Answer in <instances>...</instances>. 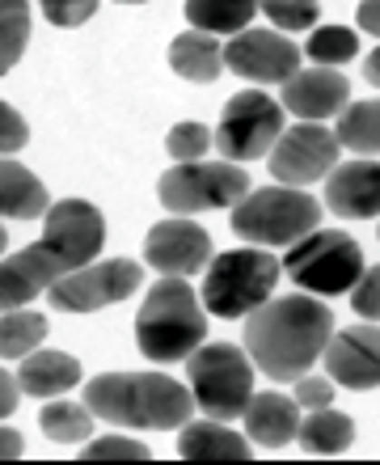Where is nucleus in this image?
<instances>
[{"mask_svg": "<svg viewBox=\"0 0 380 465\" xmlns=\"http://www.w3.org/2000/svg\"><path fill=\"white\" fill-rule=\"evenodd\" d=\"M106 242V221L85 199H63L47 212V229L22 254L0 258V313L30 305L38 292H51V283L68 271L93 262Z\"/></svg>", "mask_w": 380, "mask_h": 465, "instance_id": "f257e3e1", "label": "nucleus"}, {"mask_svg": "<svg viewBox=\"0 0 380 465\" xmlns=\"http://www.w3.org/2000/svg\"><path fill=\"white\" fill-rule=\"evenodd\" d=\"M334 313L313 296H279L246 313V351L270 381H296L321 360Z\"/></svg>", "mask_w": 380, "mask_h": 465, "instance_id": "f03ea898", "label": "nucleus"}, {"mask_svg": "<svg viewBox=\"0 0 380 465\" xmlns=\"http://www.w3.org/2000/svg\"><path fill=\"white\" fill-rule=\"evenodd\" d=\"M85 406L93 411V419L119 423V428L173 431L190 423L195 398L186 385L161 372H106V377L89 381Z\"/></svg>", "mask_w": 380, "mask_h": 465, "instance_id": "7ed1b4c3", "label": "nucleus"}, {"mask_svg": "<svg viewBox=\"0 0 380 465\" xmlns=\"http://www.w3.org/2000/svg\"><path fill=\"white\" fill-rule=\"evenodd\" d=\"M135 339L140 351L157 364L190 360V351L208 339V318L199 309L195 288L182 275H165L161 283H152L148 301L135 313Z\"/></svg>", "mask_w": 380, "mask_h": 465, "instance_id": "20e7f679", "label": "nucleus"}, {"mask_svg": "<svg viewBox=\"0 0 380 465\" xmlns=\"http://www.w3.org/2000/svg\"><path fill=\"white\" fill-rule=\"evenodd\" d=\"M321 224V203L296 186H262L233 203V229L258 245H292Z\"/></svg>", "mask_w": 380, "mask_h": 465, "instance_id": "39448f33", "label": "nucleus"}, {"mask_svg": "<svg viewBox=\"0 0 380 465\" xmlns=\"http://www.w3.org/2000/svg\"><path fill=\"white\" fill-rule=\"evenodd\" d=\"M279 271V258H270L267 250H229V254L211 258L199 296L216 318H246L275 292Z\"/></svg>", "mask_w": 380, "mask_h": 465, "instance_id": "423d86ee", "label": "nucleus"}, {"mask_svg": "<svg viewBox=\"0 0 380 465\" xmlns=\"http://www.w3.org/2000/svg\"><path fill=\"white\" fill-rule=\"evenodd\" d=\"M283 271L313 296H343L364 275V250L338 229H313L300 242H292V250L283 258Z\"/></svg>", "mask_w": 380, "mask_h": 465, "instance_id": "0eeeda50", "label": "nucleus"}, {"mask_svg": "<svg viewBox=\"0 0 380 465\" xmlns=\"http://www.w3.org/2000/svg\"><path fill=\"white\" fill-rule=\"evenodd\" d=\"M190 385H195V406L211 419H241L249 398H254V364L241 347L211 343L190 351Z\"/></svg>", "mask_w": 380, "mask_h": 465, "instance_id": "6e6552de", "label": "nucleus"}, {"mask_svg": "<svg viewBox=\"0 0 380 465\" xmlns=\"http://www.w3.org/2000/svg\"><path fill=\"white\" fill-rule=\"evenodd\" d=\"M283 135V106L275 98H267L262 89H241L229 98L220 114V132L216 144L229 161H258L267 157L275 140Z\"/></svg>", "mask_w": 380, "mask_h": 465, "instance_id": "1a4fd4ad", "label": "nucleus"}, {"mask_svg": "<svg viewBox=\"0 0 380 465\" xmlns=\"http://www.w3.org/2000/svg\"><path fill=\"white\" fill-rule=\"evenodd\" d=\"M249 191L246 170H237L229 161L220 165H199V161H178V170H170L161 178L157 195L161 203L178 216L190 212H211V208H229Z\"/></svg>", "mask_w": 380, "mask_h": 465, "instance_id": "9d476101", "label": "nucleus"}, {"mask_svg": "<svg viewBox=\"0 0 380 465\" xmlns=\"http://www.w3.org/2000/svg\"><path fill=\"white\" fill-rule=\"evenodd\" d=\"M144 271L127 262V258H111V262H85V267L68 271L63 280L51 283V305L63 313H93L114 301H123L140 288Z\"/></svg>", "mask_w": 380, "mask_h": 465, "instance_id": "9b49d317", "label": "nucleus"}, {"mask_svg": "<svg viewBox=\"0 0 380 465\" xmlns=\"http://www.w3.org/2000/svg\"><path fill=\"white\" fill-rule=\"evenodd\" d=\"M343 144L330 127L321 123H296L292 132H283L270 148V173L279 178L283 186H308L321 183L326 173L334 170Z\"/></svg>", "mask_w": 380, "mask_h": 465, "instance_id": "f8f14e48", "label": "nucleus"}, {"mask_svg": "<svg viewBox=\"0 0 380 465\" xmlns=\"http://www.w3.org/2000/svg\"><path fill=\"white\" fill-rule=\"evenodd\" d=\"M224 64L254 85H283L300 68V47L275 30H241L229 38Z\"/></svg>", "mask_w": 380, "mask_h": 465, "instance_id": "ddd939ff", "label": "nucleus"}, {"mask_svg": "<svg viewBox=\"0 0 380 465\" xmlns=\"http://www.w3.org/2000/svg\"><path fill=\"white\" fill-rule=\"evenodd\" d=\"M326 372L334 385L346 390H376L380 385V331L376 326H351L326 343Z\"/></svg>", "mask_w": 380, "mask_h": 465, "instance_id": "4468645a", "label": "nucleus"}, {"mask_svg": "<svg viewBox=\"0 0 380 465\" xmlns=\"http://www.w3.org/2000/svg\"><path fill=\"white\" fill-rule=\"evenodd\" d=\"M144 258L165 275H190L211 262V237L190 221H161L144 237Z\"/></svg>", "mask_w": 380, "mask_h": 465, "instance_id": "2eb2a0df", "label": "nucleus"}, {"mask_svg": "<svg viewBox=\"0 0 380 465\" xmlns=\"http://www.w3.org/2000/svg\"><path fill=\"white\" fill-rule=\"evenodd\" d=\"M326 208L343 221H368L380 216V161H351L334 165L326 178Z\"/></svg>", "mask_w": 380, "mask_h": 465, "instance_id": "dca6fc26", "label": "nucleus"}, {"mask_svg": "<svg viewBox=\"0 0 380 465\" xmlns=\"http://www.w3.org/2000/svg\"><path fill=\"white\" fill-rule=\"evenodd\" d=\"M351 98V85H346L343 73L334 68H308V73H292L283 81V106L292 114H300L305 123H317V119H330L338 114Z\"/></svg>", "mask_w": 380, "mask_h": 465, "instance_id": "f3484780", "label": "nucleus"}, {"mask_svg": "<svg viewBox=\"0 0 380 465\" xmlns=\"http://www.w3.org/2000/svg\"><path fill=\"white\" fill-rule=\"evenodd\" d=\"M241 419H246L249 440L267 444V449H283L296 436V428H300V406L270 390V393H254Z\"/></svg>", "mask_w": 380, "mask_h": 465, "instance_id": "a211bd4d", "label": "nucleus"}, {"mask_svg": "<svg viewBox=\"0 0 380 465\" xmlns=\"http://www.w3.org/2000/svg\"><path fill=\"white\" fill-rule=\"evenodd\" d=\"M81 381V364L63 351H30L22 355V372H17V390L30 398H55L68 393Z\"/></svg>", "mask_w": 380, "mask_h": 465, "instance_id": "6ab92c4d", "label": "nucleus"}, {"mask_svg": "<svg viewBox=\"0 0 380 465\" xmlns=\"http://www.w3.org/2000/svg\"><path fill=\"white\" fill-rule=\"evenodd\" d=\"M178 453L186 461H249V444L246 436L229 431V423L208 419V423H182Z\"/></svg>", "mask_w": 380, "mask_h": 465, "instance_id": "aec40b11", "label": "nucleus"}, {"mask_svg": "<svg viewBox=\"0 0 380 465\" xmlns=\"http://www.w3.org/2000/svg\"><path fill=\"white\" fill-rule=\"evenodd\" d=\"M47 208H51L47 186L38 183L30 170H22L17 161L0 157V216H9V221H38V216H47Z\"/></svg>", "mask_w": 380, "mask_h": 465, "instance_id": "412c9836", "label": "nucleus"}, {"mask_svg": "<svg viewBox=\"0 0 380 465\" xmlns=\"http://www.w3.org/2000/svg\"><path fill=\"white\" fill-rule=\"evenodd\" d=\"M296 440H300V449L313 453V457L346 453L351 440H356V423H351L346 415H338V411H330V406H321V411H313L308 419H300Z\"/></svg>", "mask_w": 380, "mask_h": 465, "instance_id": "4be33fe9", "label": "nucleus"}, {"mask_svg": "<svg viewBox=\"0 0 380 465\" xmlns=\"http://www.w3.org/2000/svg\"><path fill=\"white\" fill-rule=\"evenodd\" d=\"M170 64L178 76L195 81V85H208V81L220 76L224 47L211 35H178L170 47Z\"/></svg>", "mask_w": 380, "mask_h": 465, "instance_id": "5701e85b", "label": "nucleus"}, {"mask_svg": "<svg viewBox=\"0 0 380 465\" xmlns=\"http://www.w3.org/2000/svg\"><path fill=\"white\" fill-rule=\"evenodd\" d=\"M258 13V0H186V17L203 35H241Z\"/></svg>", "mask_w": 380, "mask_h": 465, "instance_id": "b1692460", "label": "nucleus"}, {"mask_svg": "<svg viewBox=\"0 0 380 465\" xmlns=\"http://www.w3.org/2000/svg\"><path fill=\"white\" fill-rule=\"evenodd\" d=\"M338 144L359 153V157H376L380 153V98L376 102H351L338 111Z\"/></svg>", "mask_w": 380, "mask_h": 465, "instance_id": "393cba45", "label": "nucleus"}, {"mask_svg": "<svg viewBox=\"0 0 380 465\" xmlns=\"http://www.w3.org/2000/svg\"><path fill=\"white\" fill-rule=\"evenodd\" d=\"M47 339V318L34 309H5L0 313V360H22Z\"/></svg>", "mask_w": 380, "mask_h": 465, "instance_id": "a878e982", "label": "nucleus"}, {"mask_svg": "<svg viewBox=\"0 0 380 465\" xmlns=\"http://www.w3.org/2000/svg\"><path fill=\"white\" fill-rule=\"evenodd\" d=\"M38 428L47 431L51 440H60V444L89 440V428H93V411H89L85 402H51V406H43V415H38Z\"/></svg>", "mask_w": 380, "mask_h": 465, "instance_id": "bb28decb", "label": "nucleus"}, {"mask_svg": "<svg viewBox=\"0 0 380 465\" xmlns=\"http://www.w3.org/2000/svg\"><path fill=\"white\" fill-rule=\"evenodd\" d=\"M30 38V5L25 0H0V76L22 60Z\"/></svg>", "mask_w": 380, "mask_h": 465, "instance_id": "cd10ccee", "label": "nucleus"}, {"mask_svg": "<svg viewBox=\"0 0 380 465\" xmlns=\"http://www.w3.org/2000/svg\"><path fill=\"white\" fill-rule=\"evenodd\" d=\"M308 60H317L321 68H334V64H346L359 55V38L346 30V25H321L317 35L308 38Z\"/></svg>", "mask_w": 380, "mask_h": 465, "instance_id": "c85d7f7f", "label": "nucleus"}, {"mask_svg": "<svg viewBox=\"0 0 380 465\" xmlns=\"http://www.w3.org/2000/svg\"><path fill=\"white\" fill-rule=\"evenodd\" d=\"M258 5L279 30H313L317 25V0H258Z\"/></svg>", "mask_w": 380, "mask_h": 465, "instance_id": "c756f323", "label": "nucleus"}, {"mask_svg": "<svg viewBox=\"0 0 380 465\" xmlns=\"http://www.w3.org/2000/svg\"><path fill=\"white\" fill-rule=\"evenodd\" d=\"M165 148H170L173 161H199L211 148V132L203 123H178V127L165 135Z\"/></svg>", "mask_w": 380, "mask_h": 465, "instance_id": "7c9ffc66", "label": "nucleus"}, {"mask_svg": "<svg viewBox=\"0 0 380 465\" xmlns=\"http://www.w3.org/2000/svg\"><path fill=\"white\" fill-rule=\"evenodd\" d=\"M85 461H148V449L135 440H123V436H106V440H93L85 449Z\"/></svg>", "mask_w": 380, "mask_h": 465, "instance_id": "2f4dec72", "label": "nucleus"}, {"mask_svg": "<svg viewBox=\"0 0 380 465\" xmlns=\"http://www.w3.org/2000/svg\"><path fill=\"white\" fill-rule=\"evenodd\" d=\"M51 25H81L98 13V0H38Z\"/></svg>", "mask_w": 380, "mask_h": 465, "instance_id": "473e14b6", "label": "nucleus"}, {"mask_svg": "<svg viewBox=\"0 0 380 465\" xmlns=\"http://www.w3.org/2000/svg\"><path fill=\"white\" fill-rule=\"evenodd\" d=\"M356 292V301H351V309H356L359 318H368V322H380V267L364 271L359 275V283L351 288Z\"/></svg>", "mask_w": 380, "mask_h": 465, "instance_id": "72a5a7b5", "label": "nucleus"}, {"mask_svg": "<svg viewBox=\"0 0 380 465\" xmlns=\"http://www.w3.org/2000/svg\"><path fill=\"white\" fill-rule=\"evenodd\" d=\"M334 402V381L326 377H296V406H308V411H321V406Z\"/></svg>", "mask_w": 380, "mask_h": 465, "instance_id": "f704fd0d", "label": "nucleus"}, {"mask_svg": "<svg viewBox=\"0 0 380 465\" xmlns=\"http://www.w3.org/2000/svg\"><path fill=\"white\" fill-rule=\"evenodd\" d=\"M30 140V127L9 102H0V153H17V148Z\"/></svg>", "mask_w": 380, "mask_h": 465, "instance_id": "c9c22d12", "label": "nucleus"}, {"mask_svg": "<svg viewBox=\"0 0 380 465\" xmlns=\"http://www.w3.org/2000/svg\"><path fill=\"white\" fill-rule=\"evenodd\" d=\"M17 393H22V390H17V381L0 368V419H9L13 411H17Z\"/></svg>", "mask_w": 380, "mask_h": 465, "instance_id": "e433bc0d", "label": "nucleus"}, {"mask_svg": "<svg viewBox=\"0 0 380 465\" xmlns=\"http://www.w3.org/2000/svg\"><path fill=\"white\" fill-rule=\"evenodd\" d=\"M25 444H22V431L13 428H0V461H13V457H22Z\"/></svg>", "mask_w": 380, "mask_h": 465, "instance_id": "4c0bfd02", "label": "nucleus"}, {"mask_svg": "<svg viewBox=\"0 0 380 465\" xmlns=\"http://www.w3.org/2000/svg\"><path fill=\"white\" fill-rule=\"evenodd\" d=\"M359 30L380 35V0H364V5H359Z\"/></svg>", "mask_w": 380, "mask_h": 465, "instance_id": "58836bf2", "label": "nucleus"}, {"mask_svg": "<svg viewBox=\"0 0 380 465\" xmlns=\"http://www.w3.org/2000/svg\"><path fill=\"white\" fill-rule=\"evenodd\" d=\"M364 76H368L372 85H376V89H380V47H376V51H372L368 60H364Z\"/></svg>", "mask_w": 380, "mask_h": 465, "instance_id": "ea45409f", "label": "nucleus"}, {"mask_svg": "<svg viewBox=\"0 0 380 465\" xmlns=\"http://www.w3.org/2000/svg\"><path fill=\"white\" fill-rule=\"evenodd\" d=\"M5 245H9V232H5V224H0V254H5Z\"/></svg>", "mask_w": 380, "mask_h": 465, "instance_id": "a19ab883", "label": "nucleus"}, {"mask_svg": "<svg viewBox=\"0 0 380 465\" xmlns=\"http://www.w3.org/2000/svg\"><path fill=\"white\" fill-rule=\"evenodd\" d=\"M119 5H144V0H119Z\"/></svg>", "mask_w": 380, "mask_h": 465, "instance_id": "79ce46f5", "label": "nucleus"}, {"mask_svg": "<svg viewBox=\"0 0 380 465\" xmlns=\"http://www.w3.org/2000/svg\"><path fill=\"white\" fill-rule=\"evenodd\" d=\"M376 237H380V232H376Z\"/></svg>", "mask_w": 380, "mask_h": 465, "instance_id": "37998d69", "label": "nucleus"}]
</instances>
